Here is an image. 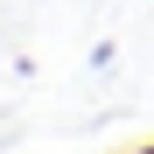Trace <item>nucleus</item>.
<instances>
[{"label": "nucleus", "instance_id": "f257e3e1", "mask_svg": "<svg viewBox=\"0 0 154 154\" xmlns=\"http://www.w3.org/2000/svg\"><path fill=\"white\" fill-rule=\"evenodd\" d=\"M140 154H154V147H140Z\"/></svg>", "mask_w": 154, "mask_h": 154}]
</instances>
